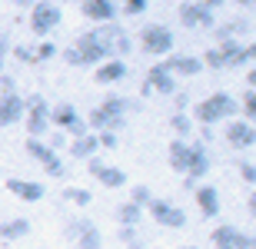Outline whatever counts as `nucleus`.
<instances>
[{"mask_svg": "<svg viewBox=\"0 0 256 249\" xmlns=\"http://www.w3.org/2000/svg\"><path fill=\"white\" fill-rule=\"evenodd\" d=\"M150 200H153V193H150V186H133L130 190V203L133 206H150Z\"/></svg>", "mask_w": 256, "mask_h": 249, "instance_id": "nucleus-36", "label": "nucleus"}, {"mask_svg": "<svg viewBox=\"0 0 256 249\" xmlns=\"http://www.w3.org/2000/svg\"><path fill=\"white\" fill-rule=\"evenodd\" d=\"M220 53H223V63H226V67H240L243 43H240L236 37H233V40H223V43H220Z\"/></svg>", "mask_w": 256, "mask_h": 249, "instance_id": "nucleus-24", "label": "nucleus"}, {"mask_svg": "<svg viewBox=\"0 0 256 249\" xmlns=\"http://www.w3.org/2000/svg\"><path fill=\"white\" fill-rule=\"evenodd\" d=\"M200 60H203V67H210V70H223V67H226V63H223V53H220V47H210Z\"/></svg>", "mask_w": 256, "mask_h": 249, "instance_id": "nucleus-37", "label": "nucleus"}, {"mask_svg": "<svg viewBox=\"0 0 256 249\" xmlns=\"http://www.w3.org/2000/svg\"><path fill=\"white\" fill-rule=\"evenodd\" d=\"M90 226H94V223H90V220H86V216H74V220H66V226H64V233H66V236H70V240H80V236H84V233L86 230H90Z\"/></svg>", "mask_w": 256, "mask_h": 249, "instance_id": "nucleus-28", "label": "nucleus"}, {"mask_svg": "<svg viewBox=\"0 0 256 249\" xmlns=\"http://www.w3.org/2000/svg\"><path fill=\"white\" fill-rule=\"evenodd\" d=\"M183 249H200V246H183Z\"/></svg>", "mask_w": 256, "mask_h": 249, "instance_id": "nucleus-54", "label": "nucleus"}, {"mask_svg": "<svg viewBox=\"0 0 256 249\" xmlns=\"http://www.w3.org/2000/svg\"><path fill=\"white\" fill-rule=\"evenodd\" d=\"M126 77V60H106V63H100L96 67V83L100 86H110V83H120V80Z\"/></svg>", "mask_w": 256, "mask_h": 249, "instance_id": "nucleus-17", "label": "nucleus"}, {"mask_svg": "<svg viewBox=\"0 0 256 249\" xmlns=\"http://www.w3.org/2000/svg\"><path fill=\"white\" fill-rule=\"evenodd\" d=\"M236 249H256V236H250V233H243L236 243Z\"/></svg>", "mask_w": 256, "mask_h": 249, "instance_id": "nucleus-46", "label": "nucleus"}, {"mask_svg": "<svg viewBox=\"0 0 256 249\" xmlns=\"http://www.w3.org/2000/svg\"><path fill=\"white\" fill-rule=\"evenodd\" d=\"M140 93H143V96H150V93H176V77H173V73L163 67V63H153Z\"/></svg>", "mask_w": 256, "mask_h": 249, "instance_id": "nucleus-9", "label": "nucleus"}, {"mask_svg": "<svg viewBox=\"0 0 256 249\" xmlns=\"http://www.w3.org/2000/svg\"><path fill=\"white\" fill-rule=\"evenodd\" d=\"M120 243H124V249H143V240L136 236V226H120Z\"/></svg>", "mask_w": 256, "mask_h": 249, "instance_id": "nucleus-33", "label": "nucleus"}, {"mask_svg": "<svg viewBox=\"0 0 256 249\" xmlns=\"http://www.w3.org/2000/svg\"><path fill=\"white\" fill-rule=\"evenodd\" d=\"M57 53H60V50H57V43H54V40H44L40 47H34V57H37V60H54Z\"/></svg>", "mask_w": 256, "mask_h": 249, "instance_id": "nucleus-38", "label": "nucleus"}, {"mask_svg": "<svg viewBox=\"0 0 256 249\" xmlns=\"http://www.w3.org/2000/svg\"><path fill=\"white\" fill-rule=\"evenodd\" d=\"M240 113V100L233 93H210L206 100H200L196 106H193V116L190 120H196L200 126H213L220 123V120H233V116Z\"/></svg>", "mask_w": 256, "mask_h": 249, "instance_id": "nucleus-1", "label": "nucleus"}, {"mask_svg": "<svg viewBox=\"0 0 256 249\" xmlns=\"http://www.w3.org/2000/svg\"><path fill=\"white\" fill-rule=\"evenodd\" d=\"M163 67L170 70L173 77H196L200 70H203V60L200 57H186V53H176V57L163 60Z\"/></svg>", "mask_w": 256, "mask_h": 249, "instance_id": "nucleus-16", "label": "nucleus"}, {"mask_svg": "<svg viewBox=\"0 0 256 249\" xmlns=\"http://www.w3.org/2000/svg\"><path fill=\"white\" fill-rule=\"evenodd\" d=\"M4 93H17V80L10 77V73H0V96Z\"/></svg>", "mask_w": 256, "mask_h": 249, "instance_id": "nucleus-42", "label": "nucleus"}, {"mask_svg": "<svg viewBox=\"0 0 256 249\" xmlns=\"http://www.w3.org/2000/svg\"><path fill=\"white\" fill-rule=\"evenodd\" d=\"M210 153H206V146L203 143H190V170H186V176H190L193 183H203L206 180V173H210Z\"/></svg>", "mask_w": 256, "mask_h": 249, "instance_id": "nucleus-15", "label": "nucleus"}, {"mask_svg": "<svg viewBox=\"0 0 256 249\" xmlns=\"http://www.w3.org/2000/svg\"><path fill=\"white\" fill-rule=\"evenodd\" d=\"M86 170H90V176H96L100 186H106V190L126 186V173L120 170V166H114V163H104L100 156H90V160H86Z\"/></svg>", "mask_w": 256, "mask_h": 249, "instance_id": "nucleus-8", "label": "nucleus"}, {"mask_svg": "<svg viewBox=\"0 0 256 249\" xmlns=\"http://www.w3.org/2000/svg\"><path fill=\"white\" fill-rule=\"evenodd\" d=\"M116 249H124V246H116Z\"/></svg>", "mask_w": 256, "mask_h": 249, "instance_id": "nucleus-57", "label": "nucleus"}, {"mask_svg": "<svg viewBox=\"0 0 256 249\" xmlns=\"http://www.w3.org/2000/svg\"><path fill=\"white\" fill-rule=\"evenodd\" d=\"M186 3H203V0H186Z\"/></svg>", "mask_w": 256, "mask_h": 249, "instance_id": "nucleus-53", "label": "nucleus"}, {"mask_svg": "<svg viewBox=\"0 0 256 249\" xmlns=\"http://www.w3.org/2000/svg\"><path fill=\"white\" fill-rule=\"evenodd\" d=\"M250 213H253V216H256V190L250 193Z\"/></svg>", "mask_w": 256, "mask_h": 249, "instance_id": "nucleus-50", "label": "nucleus"}, {"mask_svg": "<svg viewBox=\"0 0 256 249\" xmlns=\"http://www.w3.org/2000/svg\"><path fill=\"white\" fill-rule=\"evenodd\" d=\"M30 233V220L27 216H14V220H0V240L4 243H17Z\"/></svg>", "mask_w": 256, "mask_h": 249, "instance_id": "nucleus-20", "label": "nucleus"}, {"mask_svg": "<svg viewBox=\"0 0 256 249\" xmlns=\"http://www.w3.org/2000/svg\"><path fill=\"white\" fill-rule=\"evenodd\" d=\"M27 106H24V93H4L0 96V126H14L24 120Z\"/></svg>", "mask_w": 256, "mask_h": 249, "instance_id": "nucleus-13", "label": "nucleus"}, {"mask_svg": "<svg viewBox=\"0 0 256 249\" xmlns=\"http://www.w3.org/2000/svg\"><path fill=\"white\" fill-rule=\"evenodd\" d=\"M10 47H14V43H10V33H7V30H0V60L10 53Z\"/></svg>", "mask_w": 256, "mask_h": 249, "instance_id": "nucleus-45", "label": "nucleus"}, {"mask_svg": "<svg viewBox=\"0 0 256 249\" xmlns=\"http://www.w3.org/2000/svg\"><path fill=\"white\" fill-rule=\"evenodd\" d=\"M236 3H243V7H256V0H236Z\"/></svg>", "mask_w": 256, "mask_h": 249, "instance_id": "nucleus-52", "label": "nucleus"}, {"mask_svg": "<svg viewBox=\"0 0 256 249\" xmlns=\"http://www.w3.org/2000/svg\"><path fill=\"white\" fill-rule=\"evenodd\" d=\"M100 110H104L114 123H126V113H130V110H136V103H130L126 96H106L104 103H100Z\"/></svg>", "mask_w": 256, "mask_h": 249, "instance_id": "nucleus-19", "label": "nucleus"}, {"mask_svg": "<svg viewBox=\"0 0 256 249\" xmlns=\"http://www.w3.org/2000/svg\"><path fill=\"white\" fill-rule=\"evenodd\" d=\"M47 136H50V140H47V146H50V150H54V153H57V150H64V146L70 143V136H66L64 130H50Z\"/></svg>", "mask_w": 256, "mask_h": 249, "instance_id": "nucleus-39", "label": "nucleus"}, {"mask_svg": "<svg viewBox=\"0 0 256 249\" xmlns=\"http://www.w3.org/2000/svg\"><path fill=\"white\" fill-rule=\"evenodd\" d=\"M7 190L17 196V200H24V203H40L44 196H47V186L44 183H37V180H20V176H10L7 180Z\"/></svg>", "mask_w": 256, "mask_h": 249, "instance_id": "nucleus-12", "label": "nucleus"}, {"mask_svg": "<svg viewBox=\"0 0 256 249\" xmlns=\"http://www.w3.org/2000/svg\"><path fill=\"white\" fill-rule=\"evenodd\" d=\"M240 113H243V120H246V123L256 126V90H250V93L240 100Z\"/></svg>", "mask_w": 256, "mask_h": 249, "instance_id": "nucleus-31", "label": "nucleus"}, {"mask_svg": "<svg viewBox=\"0 0 256 249\" xmlns=\"http://www.w3.org/2000/svg\"><path fill=\"white\" fill-rule=\"evenodd\" d=\"M146 213L153 216V223H160L166 230H183V226H186V213H183L180 206L166 203V200H150Z\"/></svg>", "mask_w": 256, "mask_h": 249, "instance_id": "nucleus-7", "label": "nucleus"}, {"mask_svg": "<svg viewBox=\"0 0 256 249\" xmlns=\"http://www.w3.org/2000/svg\"><path fill=\"white\" fill-rule=\"evenodd\" d=\"M170 166L173 173L186 176V170H190V143L186 140H173L170 143Z\"/></svg>", "mask_w": 256, "mask_h": 249, "instance_id": "nucleus-22", "label": "nucleus"}, {"mask_svg": "<svg viewBox=\"0 0 256 249\" xmlns=\"http://www.w3.org/2000/svg\"><path fill=\"white\" fill-rule=\"evenodd\" d=\"M64 200L74 203V206H90V203H94V193L80 190V186H70V190H64Z\"/></svg>", "mask_w": 256, "mask_h": 249, "instance_id": "nucleus-30", "label": "nucleus"}, {"mask_svg": "<svg viewBox=\"0 0 256 249\" xmlns=\"http://www.w3.org/2000/svg\"><path fill=\"white\" fill-rule=\"evenodd\" d=\"M24 150H27V156H30V160H37V163H44V160L54 153L44 140H30V136H27V143H24Z\"/></svg>", "mask_w": 256, "mask_h": 249, "instance_id": "nucleus-29", "label": "nucleus"}, {"mask_svg": "<svg viewBox=\"0 0 256 249\" xmlns=\"http://www.w3.org/2000/svg\"><path fill=\"white\" fill-rule=\"evenodd\" d=\"M210 140H213V130H210V126H203V130H200V143L206 146V143H210Z\"/></svg>", "mask_w": 256, "mask_h": 249, "instance_id": "nucleus-48", "label": "nucleus"}, {"mask_svg": "<svg viewBox=\"0 0 256 249\" xmlns=\"http://www.w3.org/2000/svg\"><path fill=\"white\" fill-rule=\"evenodd\" d=\"M193 196H196V206H200V213H203L206 220L220 216V190H216V186H210V183H200L196 190H193Z\"/></svg>", "mask_w": 256, "mask_h": 249, "instance_id": "nucleus-14", "label": "nucleus"}, {"mask_svg": "<svg viewBox=\"0 0 256 249\" xmlns=\"http://www.w3.org/2000/svg\"><path fill=\"white\" fill-rule=\"evenodd\" d=\"M240 176H243V183H250V186H256V163H250V160H243V163H240Z\"/></svg>", "mask_w": 256, "mask_h": 249, "instance_id": "nucleus-40", "label": "nucleus"}, {"mask_svg": "<svg viewBox=\"0 0 256 249\" xmlns=\"http://www.w3.org/2000/svg\"><path fill=\"white\" fill-rule=\"evenodd\" d=\"M14 3H17V7H34L37 0H14Z\"/></svg>", "mask_w": 256, "mask_h": 249, "instance_id": "nucleus-51", "label": "nucleus"}, {"mask_svg": "<svg viewBox=\"0 0 256 249\" xmlns=\"http://www.w3.org/2000/svg\"><path fill=\"white\" fill-rule=\"evenodd\" d=\"M173 30L163 27V23H146L140 30V47L150 53V57H170L173 53Z\"/></svg>", "mask_w": 256, "mask_h": 249, "instance_id": "nucleus-4", "label": "nucleus"}, {"mask_svg": "<svg viewBox=\"0 0 256 249\" xmlns=\"http://www.w3.org/2000/svg\"><path fill=\"white\" fill-rule=\"evenodd\" d=\"M96 143L104 146V150H116V143H120V140H116L114 130H104V133H96Z\"/></svg>", "mask_w": 256, "mask_h": 249, "instance_id": "nucleus-41", "label": "nucleus"}, {"mask_svg": "<svg viewBox=\"0 0 256 249\" xmlns=\"http://www.w3.org/2000/svg\"><path fill=\"white\" fill-rule=\"evenodd\" d=\"M140 220H143V210H140V206H133V203L116 206V223H120V226H136Z\"/></svg>", "mask_w": 256, "mask_h": 249, "instance_id": "nucleus-25", "label": "nucleus"}, {"mask_svg": "<svg viewBox=\"0 0 256 249\" xmlns=\"http://www.w3.org/2000/svg\"><path fill=\"white\" fill-rule=\"evenodd\" d=\"M223 3H226V0H203V7H206L210 13H213V10H220V7H223Z\"/></svg>", "mask_w": 256, "mask_h": 249, "instance_id": "nucleus-47", "label": "nucleus"}, {"mask_svg": "<svg viewBox=\"0 0 256 249\" xmlns=\"http://www.w3.org/2000/svg\"><path fill=\"white\" fill-rule=\"evenodd\" d=\"M223 136L230 140L233 150H250V146H256V126L246 123V120H230V126H226Z\"/></svg>", "mask_w": 256, "mask_h": 249, "instance_id": "nucleus-10", "label": "nucleus"}, {"mask_svg": "<svg viewBox=\"0 0 256 249\" xmlns=\"http://www.w3.org/2000/svg\"><path fill=\"white\" fill-rule=\"evenodd\" d=\"M240 236H243V233H240L233 223H220L216 230L210 233V243H213V249H236Z\"/></svg>", "mask_w": 256, "mask_h": 249, "instance_id": "nucleus-18", "label": "nucleus"}, {"mask_svg": "<svg viewBox=\"0 0 256 249\" xmlns=\"http://www.w3.org/2000/svg\"><path fill=\"white\" fill-rule=\"evenodd\" d=\"M24 106H27V113H24V126H27L30 140H44V136L54 130V126H50V106H47V100H44L40 93H30V96H24Z\"/></svg>", "mask_w": 256, "mask_h": 249, "instance_id": "nucleus-3", "label": "nucleus"}, {"mask_svg": "<svg viewBox=\"0 0 256 249\" xmlns=\"http://www.w3.org/2000/svg\"><path fill=\"white\" fill-rule=\"evenodd\" d=\"M84 17L94 20L96 27H100V23H116L120 7H116L114 0H84Z\"/></svg>", "mask_w": 256, "mask_h": 249, "instance_id": "nucleus-11", "label": "nucleus"}, {"mask_svg": "<svg viewBox=\"0 0 256 249\" xmlns=\"http://www.w3.org/2000/svg\"><path fill=\"white\" fill-rule=\"evenodd\" d=\"M76 249H104V233H100V226H90V230L76 240Z\"/></svg>", "mask_w": 256, "mask_h": 249, "instance_id": "nucleus-26", "label": "nucleus"}, {"mask_svg": "<svg viewBox=\"0 0 256 249\" xmlns=\"http://www.w3.org/2000/svg\"><path fill=\"white\" fill-rule=\"evenodd\" d=\"M64 60L70 63V67H84V60H80V53H76V47H66V50H64Z\"/></svg>", "mask_w": 256, "mask_h": 249, "instance_id": "nucleus-44", "label": "nucleus"}, {"mask_svg": "<svg viewBox=\"0 0 256 249\" xmlns=\"http://www.w3.org/2000/svg\"><path fill=\"white\" fill-rule=\"evenodd\" d=\"M253 60H256V43H246L243 53H240V67H246V63H253Z\"/></svg>", "mask_w": 256, "mask_h": 249, "instance_id": "nucleus-43", "label": "nucleus"}, {"mask_svg": "<svg viewBox=\"0 0 256 249\" xmlns=\"http://www.w3.org/2000/svg\"><path fill=\"white\" fill-rule=\"evenodd\" d=\"M170 126H173V133H176V140L193 136V120H190V113H183V110H176V113L170 116Z\"/></svg>", "mask_w": 256, "mask_h": 249, "instance_id": "nucleus-23", "label": "nucleus"}, {"mask_svg": "<svg viewBox=\"0 0 256 249\" xmlns=\"http://www.w3.org/2000/svg\"><path fill=\"white\" fill-rule=\"evenodd\" d=\"M50 126L64 130V133L74 136V140H76V136H84V133H90V130H86V120L76 113L70 103H60V106H54V110H50Z\"/></svg>", "mask_w": 256, "mask_h": 249, "instance_id": "nucleus-6", "label": "nucleus"}, {"mask_svg": "<svg viewBox=\"0 0 256 249\" xmlns=\"http://www.w3.org/2000/svg\"><path fill=\"white\" fill-rule=\"evenodd\" d=\"M40 166L47 170V176H57V180H60V176H66V166H64V160H60V153H50Z\"/></svg>", "mask_w": 256, "mask_h": 249, "instance_id": "nucleus-32", "label": "nucleus"}, {"mask_svg": "<svg viewBox=\"0 0 256 249\" xmlns=\"http://www.w3.org/2000/svg\"><path fill=\"white\" fill-rule=\"evenodd\" d=\"M10 57L17 60V63H37L34 47H27V43H14V47H10Z\"/></svg>", "mask_w": 256, "mask_h": 249, "instance_id": "nucleus-34", "label": "nucleus"}, {"mask_svg": "<svg viewBox=\"0 0 256 249\" xmlns=\"http://www.w3.org/2000/svg\"><path fill=\"white\" fill-rule=\"evenodd\" d=\"M246 83H250V90H256V67L246 73Z\"/></svg>", "mask_w": 256, "mask_h": 249, "instance_id": "nucleus-49", "label": "nucleus"}, {"mask_svg": "<svg viewBox=\"0 0 256 249\" xmlns=\"http://www.w3.org/2000/svg\"><path fill=\"white\" fill-rule=\"evenodd\" d=\"M114 3H116V7H120V3H124V0H114Z\"/></svg>", "mask_w": 256, "mask_h": 249, "instance_id": "nucleus-55", "label": "nucleus"}, {"mask_svg": "<svg viewBox=\"0 0 256 249\" xmlns=\"http://www.w3.org/2000/svg\"><path fill=\"white\" fill-rule=\"evenodd\" d=\"M200 13H203V7L200 3H180V23L183 27H200Z\"/></svg>", "mask_w": 256, "mask_h": 249, "instance_id": "nucleus-27", "label": "nucleus"}, {"mask_svg": "<svg viewBox=\"0 0 256 249\" xmlns=\"http://www.w3.org/2000/svg\"><path fill=\"white\" fill-rule=\"evenodd\" d=\"M0 73H4V60H0Z\"/></svg>", "mask_w": 256, "mask_h": 249, "instance_id": "nucleus-56", "label": "nucleus"}, {"mask_svg": "<svg viewBox=\"0 0 256 249\" xmlns=\"http://www.w3.org/2000/svg\"><path fill=\"white\" fill-rule=\"evenodd\" d=\"M146 7H150V0H124V3H120V13L140 17V13H146Z\"/></svg>", "mask_w": 256, "mask_h": 249, "instance_id": "nucleus-35", "label": "nucleus"}, {"mask_svg": "<svg viewBox=\"0 0 256 249\" xmlns=\"http://www.w3.org/2000/svg\"><path fill=\"white\" fill-rule=\"evenodd\" d=\"M60 20H64V13H60L57 3L37 0V3H34V13H30V30H34L37 37H47V33H54V30L60 27Z\"/></svg>", "mask_w": 256, "mask_h": 249, "instance_id": "nucleus-5", "label": "nucleus"}, {"mask_svg": "<svg viewBox=\"0 0 256 249\" xmlns=\"http://www.w3.org/2000/svg\"><path fill=\"white\" fill-rule=\"evenodd\" d=\"M70 156L74 160H90V156H96V150H100V143H96V133H84L76 136V140H70Z\"/></svg>", "mask_w": 256, "mask_h": 249, "instance_id": "nucleus-21", "label": "nucleus"}, {"mask_svg": "<svg viewBox=\"0 0 256 249\" xmlns=\"http://www.w3.org/2000/svg\"><path fill=\"white\" fill-rule=\"evenodd\" d=\"M76 53H80V60H84V67H100V63H106V60H114V43L100 33V30H84L80 37H76Z\"/></svg>", "mask_w": 256, "mask_h": 249, "instance_id": "nucleus-2", "label": "nucleus"}]
</instances>
